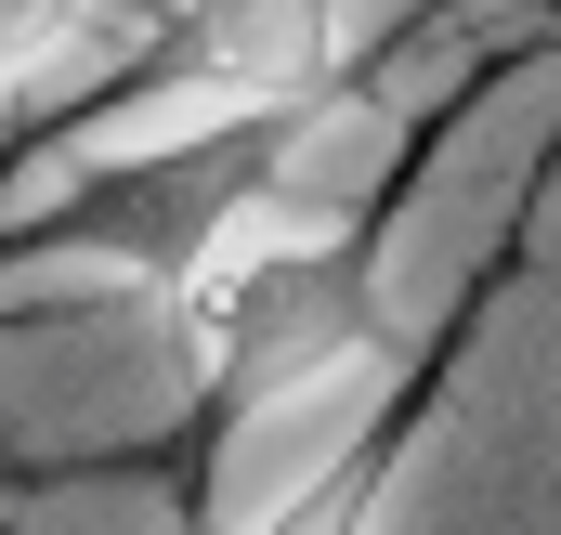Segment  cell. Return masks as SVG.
Instances as JSON below:
<instances>
[{"label": "cell", "mask_w": 561, "mask_h": 535, "mask_svg": "<svg viewBox=\"0 0 561 535\" xmlns=\"http://www.w3.org/2000/svg\"><path fill=\"white\" fill-rule=\"evenodd\" d=\"M392 470H405V431H379V444H353V457H327L300 497H275L249 535H379L392 523Z\"/></svg>", "instance_id": "1"}]
</instances>
